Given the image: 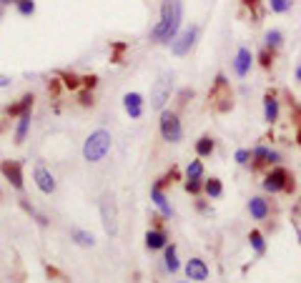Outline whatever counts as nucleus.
Listing matches in <instances>:
<instances>
[{
    "label": "nucleus",
    "instance_id": "40",
    "mask_svg": "<svg viewBox=\"0 0 301 283\" xmlns=\"http://www.w3.org/2000/svg\"><path fill=\"white\" fill-rule=\"evenodd\" d=\"M81 81H83V85H86V88H90V90H93V88L98 85V75H86V78H81Z\"/></svg>",
    "mask_w": 301,
    "mask_h": 283
},
{
    "label": "nucleus",
    "instance_id": "39",
    "mask_svg": "<svg viewBox=\"0 0 301 283\" xmlns=\"http://www.w3.org/2000/svg\"><path fill=\"white\" fill-rule=\"evenodd\" d=\"M126 48H128L126 43H113V50H116V53H113V58H111V60H113V63H120V53H123Z\"/></svg>",
    "mask_w": 301,
    "mask_h": 283
},
{
    "label": "nucleus",
    "instance_id": "11",
    "mask_svg": "<svg viewBox=\"0 0 301 283\" xmlns=\"http://www.w3.org/2000/svg\"><path fill=\"white\" fill-rule=\"evenodd\" d=\"M186 276H188V281H206L209 278V266L201 261V258H191L188 263H186Z\"/></svg>",
    "mask_w": 301,
    "mask_h": 283
},
{
    "label": "nucleus",
    "instance_id": "30",
    "mask_svg": "<svg viewBox=\"0 0 301 283\" xmlns=\"http://www.w3.org/2000/svg\"><path fill=\"white\" fill-rule=\"evenodd\" d=\"M281 43H284L281 30H269V33H266V48H273V50H276Z\"/></svg>",
    "mask_w": 301,
    "mask_h": 283
},
{
    "label": "nucleus",
    "instance_id": "29",
    "mask_svg": "<svg viewBox=\"0 0 301 283\" xmlns=\"http://www.w3.org/2000/svg\"><path fill=\"white\" fill-rule=\"evenodd\" d=\"M179 168H171L168 170V173H166V175H163V178H158V183H156V188H161V191H163V188H166V186H171V183H176V181H179Z\"/></svg>",
    "mask_w": 301,
    "mask_h": 283
},
{
    "label": "nucleus",
    "instance_id": "15",
    "mask_svg": "<svg viewBox=\"0 0 301 283\" xmlns=\"http://www.w3.org/2000/svg\"><path fill=\"white\" fill-rule=\"evenodd\" d=\"M251 60H254L251 50H248V48H239L236 60H234V68H236V75H239V78H243V75L251 70Z\"/></svg>",
    "mask_w": 301,
    "mask_h": 283
},
{
    "label": "nucleus",
    "instance_id": "21",
    "mask_svg": "<svg viewBox=\"0 0 301 283\" xmlns=\"http://www.w3.org/2000/svg\"><path fill=\"white\" fill-rule=\"evenodd\" d=\"M213 148H216V143H213V138H211V136H201V138L196 141V153H198L201 158L211 156V153H213Z\"/></svg>",
    "mask_w": 301,
    "mask_h": 283
},
{
    "label": "nucleus",
    "instance_id": "19",
    "mask_svg": "<svg viewBox=\"0 0 301 283\" xmlns=\"http://www.w3.org/2000/svg\"><path fill=\"white\" fill-rule=\"evenodd\" d=\"M70 238L78 243V246H83V248H90L93 243H95V238H93V233L88 230H83V228H73L70 230Z\"/></svg>",
    "mask_w": 301,
    "mask_h": 283
},
{
    "label": "nucleus",
    "instance_id": "36",
    "mask_svg": "<svg viewBox=\"0 0 301 283\" xmlns=\"http://www.w3.org/2000/svg\"><path fill=\"white\" fill-rule=\"evenodd\" d=\"M269 5L273 13H286L291 8V0H269Z\"/></svg>",
    "mask_w": 301,
    "mask_h": 283
},
{
    "label": "nucleus",
    "instance_id": "9",
    "mask_svg": "<svg viewBox=\"0 0 301 283\" xmlns=\"http://www.w3.org/2000/svg\"><path fill=\"white\" fill-rule=\"evenodd\" d=\"M33 178H35V186L40 188V193L51 196V193L56 191V178H53V173L45 168V166H35V170H33Z\"/></svg>",
    "mask_w": 301,
    "mask_h": 283
},
{
    "label": "nucleus",
    "instance_id": "32",
    "mask_svg": "<svg viewBox=\"0 0 301 283\" xmlns=\"http://www.w3.org/2000/svg\"><path fill=\"white\" fill-rule=\"evenodd\" d=\"M15 8L20 15H33L35 13V3L33 0H15Z\"/></svg>",
    "mask_w": 301,
    "mask_h": 283
},
{
    "label": "nucleus",
    "instance_id": "26",
    "mask_svg": "<svg viewBox=\"0 0 301 283\" xmlns=\"http://www.w3.org/2000/svg\"><path fill=\"white\" fill-rule=\"evenodd\" d=\"M273 60H276V53H273V48H261V53H259V65H261L264 70H271Z\"/></svg>",
    "mask_w": 301,
    "mask_h": 283
},
{
    "label": "nucleus",
    "instance_id": "49",
    "mask_svg": "<svg viewBox=\"0 0 301 283\" xmlns=\"http://www.w3.org/2000/svg\"><path fill=\"white\" fill-rule=\"evenodd\" d=\"M299 241H301V230H299Z\"/></svg>",
    "mask_w": 301,
    "mask_h": 283
},
{
    "label": "nucleus",
    "instance_id": "41",
    "mask_svg": "<svg viewBox=\"0 0 301 283\" xmlns=\"http://www.w3.org/2000/svg\"><path fill=\"white\" fill-rule=\"evenodd\" d=\"M45 273H48L51 278H60V281H63V273H60L58 268H53V266H45Z\"/></svg>",
    "mask_w": 301,
    "mask_h": 283
},
{
    "label": "nucleus",
    "instance_id": "43",
    "mask_svg": "<svg viewBox=\"0 0 301 283\" xmlns=\"http://www.w3.org/2000/svg\"><path fill=\"white\" fill-rule=\"evenodd\" d=\"M150 223H153V228L163 230V218H161V216H153V218H150Z\"/></svg>",
    "mask_w": 301,
    "mask_h": 283
},
{
    "label": "nucleus",
    "instance_id": "22",
    "mask_svg": "<svg viewBox=\"0 0 301 283\" xmlns=\"http://www.w3.org/2000/svg\"><path fill=\"white\" fill-rule=\"evenodd\" d=\"M204 191H206L209 198H221V196H223V183H221L218 178H211V181L204 183Z\"/></svg>",
    "mask_w": 301,
    "mask_h": 283
},
{
    "label": "nucleus",
    "instance_id": "35",
    "mask_svg": "<svg viewBox=\"0 0 301 283\" xmlns=\"http://www.w3.org/2000/svg\"><path fill=\"white\" fill-rule=\"evenodd\" d=\"M20 205H23V211H26V213H30V216H33V218H35V221H38L40 226H45V223H48V221H45V218H43V216H40V213H38V211H35L33 205H30L28 200H20Z\"/></svg>",
    "mask_w": 301,
    "mask_h": 283
},
{
    "label": "nucleus",
    "instance_id": "2",
    "mask_svg": "<svg viewBox=\"0 0 301 283\" xmlns=\"http://www.w3.org/2000/svg\"><path fill=\"white\" fill-rule=\"evenodd\" d=\"M209 106L213 108V111H218V113H229V111L234 108V93H231V83H229V78H226L223 73H218V75H216V81H213V85H211Z\"/></svg>",
    "mask_w": 301,
    "mask_h": 283
},
{
    "label": "nucleus",
    "instance_id": "12",
    "mask_svg": "<svg viewBox=\"0 0 301 283\" xmlns=\"http://www.w3.org/2000/svg\"><path fill=\"white\" fill-rule=\"evenodd\" d=\"M123 108L131 118H141L143 115V95L141 93H126L123 95Z\"/></svg>",
    "mask_w": 301,
    "mask_h": 283
},
{
    "label": "nucleus",
    "instance_id": "5",
    "mask_svg": "<svg viewBox=\"0 0 301 283\" xmlns=\"http://www.w3.org/2000/svg\"><path fill=\"white\" fill-rule=\"evenodd\" d=\"M171 90H173V75L171 73H161L158 81L150 88V108L153 111H163V106L171 98Z\"/></svg>",
    "mask_w": 301,
    "mask_h": 283
},
{
    "label": "nucleus",
    "instance_id": "27",
    "mask_svg": "<svg viewBox=\"0 0 301 283\" xmlns=\"http://www.w3.org/2000/svg\"><path fill=\"white\" fill-rule=\"evenodd\" d=\"M248 241H251V246H254V251H256V253L264 255V251H266V243H264L261 230H251V233H248Z\"/></svg>",
    "mask_w": 301,
    "mask_h": 283
},
{
    "label": "nucleus",
    "instance_id": "8",
    "mask_svg": "<svg viewBox=\"0 0 301 283\" xmlns=\"http://www.w3.org/2000/svg\"><path fill=\"white\" fill-rule=\"evenodd\" d=\"M289 175H291V173H289L286 168H281V166H279V168H273L269 175L264 178V191H269V193H279V191H284V186H286Z\"/></svg>",
    "mask_w": 301,
    "mask_h": 283
},
{
    "label": "nucleus",
    "instance_id": "13",
    "mask_svg": "<svg viewBox=\"0 0 301 283\" xmlns=\"http://www.w3.org/2000/svg\"><path fill=\"white\" fill-rule=\"evenodd\" d=\"M33 100H35V95H33V93H28V95H23L18 103L8 106V108H5L8 118H20L23 113H30V111H33Z\"/></svg>",
    "mask_w": 301,
    "mask_h": 283
},
{
    "label": "nucleus",
    "instance_id": "33",
    "mask_svg": "<svg viewBox=\"0 0 301 283\" xmlns=\"http://www.w3.org/2000/svg\"><path fill=\"white\" fill-rule=\"evenodd\" d=\"M186 175H188V178H201V175H204V163H201V161H191L188 168H186Z\"/></svg>",
    "mask_w": 301,
    "mask_h": 283
},
{
    "label": "nucleus",
    "instance_id": "1",
    "mask_svg": "<svg viewBox=\"0 0 301 283\" xmlns=\"http://www.w3.org/2000/svg\"><path fill=\"white\" fill-rule=\"evenodd\" d=\"M181 25V3L179 0H163L161 3V20L150 30V40L156 43H171Z\"/></svg>",
    "mask_w": 301,
    "mask_h": 283
},
{
    "label": "nucleus",
    "instance_id": "24",
    "mask_svg": "<svg viewBox=\"0 0 301 283\" xmlns=\"http://www.w3.org/2000/svg\"><path fill=\"white\" fill-rule=\"evenodd\" d=\"M248 10H251V18H254V23H261V18H264V8H261V0H241Z\"/></svg>",
    "mask_w": 301,
    "mask_h": 283
},
{
    "label": "nucleus",
    "instance_id": "51",
    "mask_svg": "<svg viewBox=\"0 0 301 283\" xmlns=\"http://www.w3.org/2000/svg\"><path fill=\"white\" fill-rule=\"evenodd\" d=\"M181 283H186V281H181Z\"/></svg>",
    "mask_w": 301,
    "mask_h": 283
},
{
    "label": "nucleus",
    "instance_id": "25",
    "mask_svg": "<svg viewBox=\"0 0 301 283\" xmlns=\"http://www.w3.org/2000/svg\"><path fill=\"white\" fill-rule=\"evenodd\" d=\"M58 75L63 78V85H65V88H70V90H78V88L83 85V81H81V78H78L76 73H68V70H60Z\"/></svg>",
    "mask_w": 301,
    "mask_h": 283
},
{
    "label": "nucleus",
    "instance_id": "38",
    "mask_svg": "<svg viewBox=\"0 0 301 283\" xmlns=\"http://www.w3.org/2000/svg\"><path fill=\"white\" fill-rule=\"evenodd\" d=\"M248 161H251V150H243V148H241V150H236V163L246 166Z\"/></svg>",
    "mask_w": 301,
    "mask_h": 283
},
{
    "label": "nucleus",
    "instance_id": "23",
    "mask_svg": "<svg viewBox=\"0 0 301 283\" xmlns=\"http://www.w3.org/2000/svg\"><path fill=\"white\" fill-rule=\"evenodd\" d=\"M28 128H30V113H23L20 115V120H18V131H15V143H18V145L26 141Z\"/></svg>",
    "mask_w": 301,
    "mask_h": 283
},
{
    "label": "nucleus",
    "instance_id": "20",
    "mask_svg": "<svg viewBox=\"0 0 301 283\" xmlns=\"http://www.w3.org/2000/svg\"><path fill=\"white\" fill-rule=\"evenodd\" d=\"M150 198H153V203L161 208V213H163V216H171V205H168V200H166V196H163V191H161V188H156V186H153V188H150Z\"/></svg>",
    "mask_w": 301,
    "mask_h": 283
},
{
    "label": "nucleus",
    "instance_id": "37",
    "mask_svg": "<svg viewBox=\"0 0 301 283\" xmlns=\"http://www.w3.org/2000/svg\"><path fill=\"white\" fill-rule=\"evenodd\" d=\"M188 98H193V90H191V88H183L179 93V108H183V106L188 103Z\"/></svg>",
    "mask_w": 301,
    "mask_h": 283
},
{
    "label": "nucleus",
    "instance_id": "50",
    "mask_svg": "<svg viewBox=\"0 0 301 283\" xmlns=\"http://www.w3.org/2000/svg\"><path fill=\"white\" fill-rule=\"evenodd\" d=\"M0 13H3V8H0Z\"/></svg>",
    "mask_w": 301,
    "mask_h": 283
},
{
    "label": "nucleus",
    "instance_id": "48",
    "mask_svg": "<svg viewBox=\"0 0 301 283\" xmlns=\"http://www.w3.org/2000/svg\"><path fill=\"white\" fill-rule=\"evenodd\" d=\"M3 128H5V123H0V131H3Z\"/></svg>",
    "mask_w": 301,
    "mask_h": 283
},
{
    "label": "nucleus",
    "instance_id": "4",
    "mask_svg": "<svg viewBox=\"0 0 301 283\" xmlns=\"http://www.w3.org/2000/svg\"><path fill=\"white\" fill-rule=\"evenodd\" d=\"M101 221L108 236L118 233V203L113 193H103V198H101Z\"/></svg>",
    "mask_w": 301,
    "mask_h": 283
},
{
    "label": "nucleus",
    "instance_id": "3",
    "mask_svg": "<svg viewBox=\"0 0 301 283\" xmlns=\"http://www.w3.org/2000/svg\"><path fill=\"white\" fill-rule=\"evenodd\" d=\"M111 143H113V138H111L108 131H103V128L101 131H93L88 138H86V143H83V158L88 163L103 161L108 156V150H111Z\"/></svg>",
    "mask_w": 301,
    "mask_h": 283
},
{
    "label": "nucleus",
    "instance_id": "7",
    "mask_svg": "<svg viewBox=\"0 0 301 283\" xmlns=\"http://www.w3.org/2000/svg\"><path fill=\"white\" fill-rule=\"evenodd\" d=\"M0 173L10 181V186L15 191H23V163L20 161H3L0 163Z\"/></svg>",
    "mask_w": 301,
    "mask_h": 283
},
{
    "label": "nucleus",
    "instance_id": "34",
    "mask_svg": "<svg viewBox=\"0 0 301 283\" xmlns=\"http://www.w3.org/2000/svg\"><path fill=\"white\" fill-rule=\"evenodd\" d=\"M78 103H81L83 108H90V106L95 103V100H93V90H90V88H86V90H81V93H78Z\"/></svg>",
    "mask_w": 301,
    "mask_h": 283
},
{
    "label": "nucleus",
    "instance_id": "14",
    "mask_svg": "<svg viewBox=\"0 0 301 283\" xmlns=\"http://www.w3.org/2000/svg\"><path fill=\"white\" fill-rule=\"evenodd\" d=\"M168 246V238H166V230H158V228H150L146 233V248L148 251H161Z\"/></svg>",
    "mask_w": 301,
    "mask_h": 283
},
{
    "label": "nucleus",
    "instance_id": "46",
    "mask_svg": "<svg viewBox=\"0 0 301 283\" xmlns=\"http://www.w3.org/2000/svg\"><path fill=\"white\" fill-rule=\"evenodd\" d=\"M296 81H299V83H301V65H299V68H296Z\"/></svg>",
    "mask_w": 301,
    "mask_h": 283
},
{
    "label": "nucleus",
    "instance_id": "6",
    "mask_svg": "<svg viewBox=\"0 0 301 283\" xmlns=\"http://www.w3.org/2000/svg\"><path fill=\"white\" fill-rule=\"evenodd\" d=\"M161 136L168 143H179L183 138V128H181V120L176 111H161Z\"/></svg>",
    "mask_w": 301,
    "mask_h": 283
},
{
    "label": "nucleus",
    "instance_id": "18",
    "mask_svg": "<svg viewBox=\"0 0 301 283\" xmlns=\"http://www.w3.org/2000/svg\"><path fill=\"white\" fill-rule=\"evenodd\" d=\"M264 115H266L269 123H276V120H279V100H276L273 93H266V95H264Z\"/></svg>",
    "mask_w": 301,
    "mask_h": 283
},
{
    "label": "nucleus",
    "instance_id": "17",
    "mask_svg": "<svg viewBox=\"0 0 301 283\" xmlns=\"http://www.w3.org/2000/svg\"><path fill=\"white\" fill-rule=\"evenodd\" d=\"M269 148H264V145H259V148H256V150H254V153H251V161H254V163H251V168L254 170H264L266 168V166H271V161H269Z\"/></svg>",
    "mask_w": 301,
    "mask_h": 283
},
{
    "label": "nucleus",
    "instance_id": "45",
    "mask_svg": "<svg viewBox=\"0 0 301 283\" xmlns=\"http://www.w3.org/2000/svg\"><path fill=\"white\" fill-rule=\"evenodd\" d=\"M296 141H299V145H301V123H299V131H296Z\"/></svg>",
    "mask_w": 301,
    "mask_h": 283
},
{
    "label": "nucleus",
    "instance_id": "10",
    "mask_svg": "<svg viewBox=\"0 0 301 283\" xmlns=\"http://www.w3.org/2000/svg\"><path fill=\"white\" fill-rule=\"evenodd\" d=\"M196 35H198V28L196 25H191V28H186L183 33H181V38L179 40H173V53L176 56H186L191 48H193V43H196Z\"/></svg>",
    "mask_w": 301,
    "mask_h": 283
},
{
    "label": "nucleus",
    "instance_id": "47",
    "mask_svg": "<svg viewBox=\"0 0 301 283\" xmlns=\"http://www.w3.org/2000/svg\"><path fill=\"white\" fill-rule=\"evenodd\" d=\"M5 3H10V0H0V5H5ZM13 3H15V0H13Z\"/></svg>",
    "mask_w": 301,
    "mask_h": 283
},
{
    "label": "nucleus",
    "instance_id": "44",
    "mask_svg": "<svg viewBox=\"0 0 301 283\" xmlns=\"http://www.w3.org/2000/svg\"><path fill=\"white\" fill-rule=\"evenodd\" d=\"M10 85V78L8 75H0V88H8Z\"/></svg>",
    "mask_w": 301,
    "mask_h": 283
},
{
    "label": "nucleus",
    "instance_id": "42",
    "mask_svg": "<svg viewBox=\"0 0 301 283\" xmlns=\"http://www.w3.org/2000/svg\"><path fill=\"white\" fill-rule=\"evenodd\" d=\"M294 188H296V183H294V175H289V181H286L284 191H286V193H294Z\"/></svg>",
    "mask_w": 301,
    "mask_h": 283
},
{
    "label": "nucleus",
    "instance_id": "16",
    "mask_svg": "<svg viewBox=\"0 0 301 283\" xmlns=\"http://www.w3.org/2000/svg\"><path fill=\"white\" fill-rule=\"evenodd\" d=\"M248 213L256 218V221H264L266 216H269V200H264V198H251L248 200Z\"/></svg>",
    "mask_w": 301,
    "mask_h": 283
},
{
    "label": "nucleus",
    "instance_id": "31",
    "mask_svg": "<svg viewBox=\"0 0 301 283\" xmlns=\"http://www.w3.org/2000/svg\"><path fill=\"white\" fill-rule=\"evenodd\" d=\"M204 191V183H201V178H188L186 181V193H191V196H198Z\"/></svg>",
    "mask_w": 301,
    "mask_h": 283
},
{
    "label": "nucleus",
    "instance_id": "28",
    "mask_svg": "<svg viewBox=\"0 0 301 283\" xmlns=\"http://www.w3.org/2000/svg\"><path fill=\"white\" fill-rule=\"evenodd\" d=\"M166 268H168L171 273L179 271V258H176V246H173V243L166 246Z\"/></svg>",
    "mask_w": 301,
    "mask_h": 283
}]
</instances>
